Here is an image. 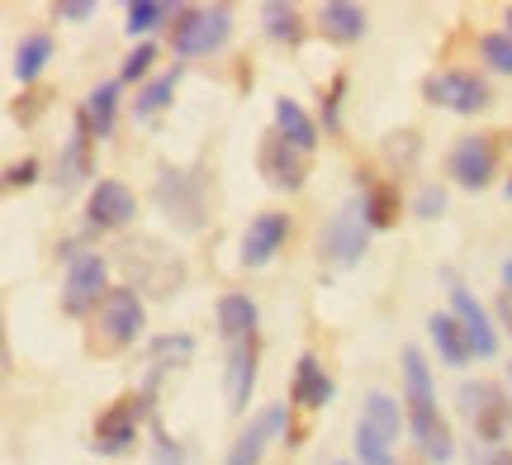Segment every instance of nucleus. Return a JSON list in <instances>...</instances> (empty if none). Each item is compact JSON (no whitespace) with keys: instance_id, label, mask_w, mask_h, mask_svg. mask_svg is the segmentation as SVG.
Returning a JSON list of instances; mask_svg holds the SVG:
<instances>
[{"instance_id":"4","label":"nucleus","mask_w":512,"mask_h":465,"mask_svg":"<svg viewBox=\"0 0 512 465\" xmlns=\"http://www.w3.org/2000/svg\"><path fill=\"white\" fill-rule=\"evenodd\" d=\"M152 195H157V209H162L181 233H200L204 228V186H200V176H195V171L162 167Z\"/></svg>"},{"instance_id":"36","label":"nucleus","mask_w":512,"mask_h":465,"mask_svg":"<svg viewBox=\"0 0 512 465\" xmlns=\"http://www.w3.org/2000/svg\"><path fill=\"white\" fill-rule=\"evenodd\" d=\"M342 95H347V76H332L328 95H323V124H328V129L342 124Z\"/></svg>"},{"instance_id":"12","label":"nucleus","mask_w":512,"mask_h":465,"mask_svg":"<svg viewBox=\"0 0 512 465\" xmlns=\"http://www.w3.org/2000/svg\"><path fill=\"white\" fill-rule=\"evenodd\" d=\"M441 280L451 285V314L460 318V328H465V337H470V352L494 356L498 352V333L489 328V314L479 309V299L465 290V280H460L456 271H441Z\"/></svg>"},{"instance_id":"8","label":"nucleus","mask_w":512,"mask_h":465,"mask_svg":"<svg viewBox=\"0 0 512 465\" xmlns=\"http://www.w3.org/2000/svg\"><path fill=\"white\" fill-rule=\"evenodd\" d=\"M147 399H152V394H119L110 409L100 413L91 447L105 451V456H124V451L138 442V423H143V413H147Z\"/></svg>"},{"instance_id":"27","label":"nucleus","mask_w":512,"mask_h":465,"mask_svg":"<svg viewBox=\"0 0 512 465\" xmlns=\"http://www.w3.org/2000/svg\"><path fill=\"white\" fill-rule=\"evenodd\" d=\"M361 423L380 432L384 442H394V437H399V428H403V413H399V404H394L389 394H370V399H366V418H361Z\"/></svg>"},{"instance_id":"23","label":"nucleus","mask_w":512,"mask_h":465,"mask_svg":"<svg viewBox=\"0 0 512 465\" xmlns=\"http://www.w3.org/2000/svg\"><path fill=\"white\" fill-rule=\"evenodd\" d=\"M219 333L228 337V342L256 333V304L252 299L247 295H223L219 299Z\"/></svg>"},{"instance_id":"17","label":"nucleus","mask_w":512,"mask_h":465,"mask_svg":"<svg viewBox=\"0 0 512 465\" xmlns=\"http://www.w3.org/2000/svg\"><path fill=\"white\" fill-rule=\"evenodd\" d=\"M294 404L299 409H323V404H332V394H337V385H332V375L318 366V356H299L294 361Z\"/></svg>"},{"instance_id":"6","label":"nucleus","mask_w":512,"mask_h":465,"mask_svg":"<svg viewBox=\"0 0 512 465\" xmlns=\"http://www.w3.org/2000/svg\"><path fill=\"white\" fill-rule=\"evenodd\" d=\"M460 409L470 413V423H475V437L484 447H503V437H508V423H512V404L508 394L489 385V380H470V385H460Z\"/></svg>"},{"instance_id":"30","label":"nucleus","mask_w":512,"mask_h":465,"mask_svg":"<svg viewBox=\"0 0 512 465\" xmlns=\"http://www.w3.org/2000/svg\"><path fill=\"white\" fill-rule=\"evenodd\" d=\"M356 456H361V465H399L394 461V451H389V442H384L375 428H356Z\"/></svg>"},{"instance_id":"48","label":"nucleus","mask_w":512,"mask_h":465,"mask_svg":"<svg viewBox=\"0 0 512 465\" xmlns=\"http://www.w3.org/2000/svg\"><path fill=\"white\" fill-rule=\"evenodd\" d=\"M508 380H512V371H508Z\"/></svg>"},{"instance_id":"41","label":"nucleus","mask_w":512,"mask_h":465,"mask_svg":"<svg viewBox=\"0 0 512 465\" xmlns=\"http://www.w3.org/2000/svg\"><path fill=\"white\" fill-rule=\"evenodd\" d=\"M475 465H512V447H489V451H479Z\"/></svg>"},{"instance_id":"11","label":"nucleus","mask_w":512,"mask_h":465,"mask_svg":"<svg viewBox=\"0 0 512 465\" xmlns=\"http://www.w3.org/2000/svg\"><path fill=\"white\" fill-rule=\"evenodd\" d=\"M261 176L275 190H299L304 176H309V152L294 148L290 138H280V133H266V143H261Z\"/></svg>"},{"instance_id":"45","label":"nucleus","mask_w":512,"mask_h":465,"mask_svg":"<svg viewBox=\"0 0 512 465\" xmlns=\"http://www.w3.org/2000/svg\"><path fill=\"white\" fill-rule=\"evenodd\" d=\"M508 38H512V10H508Z\"/></svg>"},{"instance_id":"7","label":"nucleus","mask_w":512,"mask_h":465,"mask_svg":"<svg viewBox=\"0 0 512 465\" xmlns=\"http://www.w3.org/2000/svg\"><path fill=\"white\" fill-rule=\"evenodd\" d=\"M143 323H147V309H143V299H138V290L119 285V290H110V299L100 304V337H95L91 347H100V352H119V347H128V342H138Z\"/></svg>"},{"instance_id":"35","label":"nucleus","mask_w":512,"mask_h":465,"mask_svg":"<svg viewBox=\"0 0 512 465\" xmlns=\"http://www.w3.org/2000/svg\"><path fill=\"white\" fill-rule=\"evenodd\" d=\"M413 214H418V219H441V214H446V190H441V186H422L418 200H413Z\"/></svg>"},{"instance_id":"14","label":"nucleus","mask_w":512,"mask_h":465,"mask_svg":"<svg viewBox=\"0 0 512 465\" xmlns=\"http://www.w3.org/2000/svg\"><path fill=\"white\" fill-rule=\"evenodd\" d=\"M280 428H285V409H280V404H266V409L242 428L238 442L228 447V465H261V456H266V447H271V437Z\"/></svg>"},{"instance_id":"2","label":"nucleus","mask_w":512,"mask_h":465,"mask_svg":"<svg viewBox=\"0 0 512 465\" xmlns=\"http://www.w3.org/2000/svg\"><path fill=\"white\" fill-rule=\"evenodd\" d=\"M233 34V10L228 5H181L171 24V48L181 57L219 53Z\"/></svg>"},{"instance_id":"21","label":"nucleus","mask_w":512,"mask_h":465,"mask_svg":"<svg viewBox=\"0 0 512 465\" xmlns=\"http://www.w3.org/2000/svg\"><path fill=\"white\" fill-rule=\"evenodd\" d=\"M275 133L290 138L294 148H304V152L318 148V129H313V119L294 100H275Z\"/></svg>"},{"instance_id":"43","label":"nucleus","mask_w":512,"mask_h":465,"mask_svg":"<svg viewBox=\"0 0 512 465\" xmlns=\"http://www.w3.org/2000/svg\"><path fill=\"white\" fill-rule=\"evenodd\" d=\"M304 432H309L304 423H290V447H304Z\"/></svg>"},{"instance_id":"42","label":"nucleus","mask_w":512,"mask_h":465,"mask_svg":"<svg viewBox=\"0 0 512 465\" xmlns=\"http://www.w3.org/2000/svg\"><path fill=\"white\" fill-rule=\"evenodd\" d=\"M498 314H503V323H508V328H512V295H508V290L498 295Z\"/></svg>"},{"instance_id":"22","label":"nucleus","mask_w":512,"mask_h":465,"mask_svg":"<svg viewBox=\"0 0 512 465\" xmlns=\"http://www.w3.org/2000/svg\"><path fill=\"white\" fill-rule=\"evenodd\" d=\"M86 124H91L95 138H110L114 133V114H119V81H105V86H95L86 95Z\"/></svg>"},{"instance_id":"34","label":"nucleus","mask_w":512,"mask_h":465,"mask_svg":"<svg viewBox=\"0 0 512 465\" xmlns=\"http://www.w3.org/2000/svg\"><path fill=\"white\" fill-rule=\"evenodd\" d=\"M48 100H53V91H48V86H34V91H24V100L15 105V119H19V124H34L38 114L48 110Z\"/></svg>"},{"instance_id":"3","label":"nucleus","mask_w":512,"mask_h":465,"mask_svg":"<svg viewBox=\"0 0 512 465\" xmlns=\"http://www.w3.org/2000/svg\"><path fill=\"white\" fill-rule=\"evenodd\" d=\"M366 238H370V224H366V205L361 200H347V205L332 214L323 233H318V257L337 266V271H347L356 261L366 257Z\"/></svg>"},{"instance_id":"16","label":"nucleus","mask_w":512,"mask_h":465,"mask_svg":"<svg viewBox=\"0 0 512 465\" xmlns=\"http://www.w3.org/2000/svg\"><path fill=\"white\" fill-rule=\"evenodd\" d=\"M95 228H124L133 214H138V200H133V190L124 181H100L91 190V205H86Z\"/></svg>"},{"instance_id":"13","label":"nucleus","mask_w":512,"mask_h":465,"mask_svg":"<svg viewBox=\"0 0 512 465\" xmlns=\"http://www.w3.org/2000/svg\"><path fill=\"white\" fill-rule=\"evenodd\" d=\"M285 238H290V214H275V209L256 214L242 233V266H266L285 247Z\"/></svg>"},{"instance_id":"44","label":"nucleus","mask_w":512,"mask_h":465,"mask_svg":"<svg viewBox=\"0 0 512 465\" xmlns=\"http://www.w3.org/2000/svg\"><path fill=\"white\" fill-rule=\"evenodd\" d=\"M503 290H508V295H512V257L503 261Z\"/></svg>"},{"instance_id":"19","label":"nucleus","mask_w":512,"mask_h":465,"mask_svg":"<svg viewBox=\"0 0 512 465\" xmlns=\"http://www.w3.org/2000/svg\"><path fill=\"white\" fill-rule=\"evenodd\" d=\"M427 333H432V347L441 352V361L446 366H465L470 361V337H465V328H460L456 314H432L427 318Z\"/></svg>"},{"instance_id":"10","label":"nucleus","mask_w":512,"mask_h":465,"mask_svg":"<svg viewBox=\"0 0 512 465\" xmlns=\"http://www.w3.org/2000/svg\"><path fill=\"white\" fill-rule=\"evenodd\" d=\"M494 167H498V143L489 133H470V138H460L451 148V176L465 190H484L494 181Z\"/></svg>"},{"instance_id":"20","label":"nucleus","mask_w":512,"mask_h":465,"mask_svg":"<svg viewBox=\"0 0 512 465\" xmlns=\"http://www.w3.org/2000/svg\"><path fill=\"white\" fill-rule=\"evenodd\" d=\"M323 34L337 38V43H356V38H366V10L361 5H347V0H332L323 5Z\"/></svg>"},{"instance_id":"9","label":"nucleus","mask_w":512,"mask_h":465,"mask_svg":"<svg viewBox=\"0 0 512 465\" xmlns=\"http://www.w3.org/2000/svg\"><path fill=\"white\" fill-rule=\"evenodd\" d=\"M422 95L451 114H479L489 105V86L475 72H432L422 81Z\"/></svg>"},{"instance_id":"26","label":"nucleus","mask_w":512,"mask_h":465,"mask_svg":"<svg viewBox=\"0 0 512 465\" xmlns=\"http://www.w3.org/2000/svg\"><path fill=\"white\" fill-rule=\"evenodd\" d=\"M53 62V38L48 34H29L24 43H19L15 53V76L19 81H38V72Z\"/></svg>"},{"instance_id":"38","label":"nucleus","mask_w":512,"mask_h":465,"mask_svg":"<svg viewBox=\"0 0 512 465\" xmlns=\"http://www.w3.org/2000/svg\"><path fill=\"white\" fill-rule=\"evenodd\" d=\"M147 465H185V451L171 442V437H162L157 432V442H152V461Z\"/></svg>"},{"instance_id":"15","label":"nucleus","mask_w":512,"mask_h":465,"mask_svg":"<svg viewBox=\"0 0 512 465\" xmlns=\"http://www.w3.org/2000/svg\"><path fill=\"white\" fill-rule=\"evenodd\" d=\"M256 333L228 342V409H247L252 404V385H256Z\"/></svg>"},{"instance_id":"46","label":"nucleus","mask_w":512,"mask_h":465,"mask_svg":"<svg viewBox=\"0 0 512 465\" xmlns=\"http://www.w3.org/2000/svg\"><path fill=\"white\" fill-rule=\"evenodd\" d=\"M508 195H512V181H508Z\"/></svg>"},{"instance_id":"33","label":"nucleus","mask_w":512,"mask_h":465,"mask_svg":"<svg viewBox=\"0 0 512 465\" xmlns=\"http://www.w3.org/2000/svg\"><path fill=\"white\" fill-rule=\"evenodd\" d=\"M152 62H157V48H152V43H138V48L124 57L119 81H138V76H147V72H152Z\"/></svg>"},{"instance_id":"18","label":"nucleus","mask_w":512,"mask_h":465,"mask_svg":"<svg viewBox=\"0 0 512 465\" xmlns=\"http://www.w3.org/2000/svg\"><path fill=\"white\" fill-rule=\"evenodd\" d=\"M91 124H86V114H76V129H72V143L62 152V162H57V190H76L86 176H91Z\"/></svg>"},{"instance_id":"37","label":"nucleus","mask_w":512,"mask_h":465,"mask_svg":"<svg viewBox=\"0 0 512 465\" xmlns=\"http://www.w3.org/2000/svg\"><path fill=\"white\" fill-rule=\"evenodd\" d=\"M53 15H57V19H67V24H86V19L95 15V5H91V0H57Z\"/></svg>"},{"instance_id":"28","label":"nucleus","mask_w":512,"mask_h":465,"mask_svg":"<svg viewBox=\"0 0 512 465\" xmlns=\"http://www.w3.org/2000/svg\"><path fill=\"white\" fill-rule=\"evenodd\" d=\"M176 81H181V67H176V72H166V76H157L152 86H143V91H138V100H133V114H138V119H152V114H162L166 100L176 95Z\"/></svg>"},{"instance_id":"31","label":"nucleus","mask_w":512,"mask_h":465,"mask_svg":"<svg viewBox=\"0 0 512 465\" xmlns=\"http://www.w3.org/2000/svg\"><path fill=\"white\" fill-rule=\"evenodd\" d=\"M479 57H484L494 72L512 76V38L508 34H484L479 38Z\"/></svg>"},{"instance_id":"25","label":"nucleus","mask_w":512,"mask_h":465,"mask_svg":"<svg viewBox=\"0 0 512 465\" xmlns=\"http://www.w3.org/2000/svg\"><path fill=\"white\" fill-rule=\"evenodd\" d=\"M261 24H266V34H271L275 43H304V19H299V10L285 5V0H266V5H261Z\"/></svg>"},{"instance_id":"32","label":"nucleus","mask_w":512,"mask_h":465,"mask_svg":"<svg viewBox=\"0 0 512 465\" xmlns=\"http://www.w3.org/2000/svg\"><path fill=\"white\" fill-rule=\"evenodd\" d=\"M195 352V337H157L152 342V371H166V361H185Z\"/></svg>"},{"instance_id":"47","label":"nucleus","mask_w":512,"mask_h":465,"mask_svg":"<svg viewBox=\"0 0 512 465\" xmlns=\"http://www.w3.org/2000/svg\"><path fill=\"white\" fill-rule=\"evenodd\" d=\"M337 465H347V461H337Z\"/></svg>"},{"instance_id":"29","label":"nucleus","mask_w":512,"mask_h":465,"mask_svg":"<svg viewBox=\"0 0 512 465\" xmlns=\"http://www.w3.org/2000/svg\"><path fill=\"white\" fill-rule=\"evenodd\" d=\"M166 19H176V10H171V5H162V0H133V5H128V34L138 38V34H152V29H157V24H166Z\"/></svg>"},{"instance_id":"24","label":"nucleus","mask_w":512,"mask_h":465,"mask_svg":"<svg viewBox=\"0 0 512 465\" xmlns=\"http://www.w3.org/2000/svg\"><path fill=\"white\" fill-rule=\"evenodd\" d=\"M361 205H366V224L370 228H394L399 224V214H403V195L389 186V181H375Z\"/></svg>"},{"instance_id":"40","label":"nucleus","mask_w":512,"mask_h":465,"mask_svg":"<svg viewBox=\"0 0 512 465\" xmlns=\"http://www.w3.org/2000/svg\"><path fill=\"white\" fill-rule=\"evenodd\" d=\"M389 157L394 162H413L418 157V133H394L389 138Z\"/></svg>"},{"instance_id":"39","label":"nucleus","mask_w":512,"mask_h":465,"mask_svg":"<svg viewBox=\"0 0 512 465\" xmlns=\"http://www.w3.org/2000/svg\"><path fill=\"white\" fill-rule=\"evenodd\" d=\"M38 181V157H24V162H15V167L5 171V186H34Z\"/></svg>"},{"instance_id":"5","label":"nucleus","mask_w":512,"mask_h":465,"mask_svg":"<svg viewBox=\"0 0 512 465\" xmlns=\"http://www.w3.org/2000/svg\"><path fill=\"white\" fill-rule=\"evenodd\" d=\"M110 290H105V257L100 252H81V247H67V285H62V309L72 318H86L95 304H105Z\"/></svg>"},{"instance_id":"1","label":"nucleus","mask_w":512,"mask_h":465,"mask_svg":"<svg viewBox=\"0 0 512 465\" xmlns=\"http://www.w3.org/2000/svg\"><path fill=\"white\" fill-rule=\"evenodd\" d=\"M403 404H408V428L418 437V447L427 451V461H451L456 442H451V428L437 409L432 371H427V356L418 347H403Z\"/></svg>"}]
</instances>
